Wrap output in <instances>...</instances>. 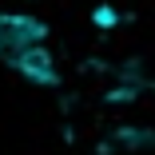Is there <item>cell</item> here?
<instances>
[{
	"label": "cell",
	"mask_w": 155,
	"mask_h": 155,
	"mask_svg": "<svg viewBox=\"0 0 155 155\" xmlns=\"http://www.w3.org/2000/svg\"><path fill=\"white\" fill-rule=\"evenodd\" d=\"M36 44H48V24L44 20L28 16V12H4L0 16V64L12 68Z\"/></svg>",
	"instance_id": "cell-1"
},
{
	"label": "cell",
	"mask_w": 155,
	"mask_h": 155,
	"mask_svg": "<svg viewBox=\"0 0 155 155\" xmlns=\"http://www.w3.org/2000/svg\"><path fill=\"white\" fill-rule=\"evenodd\" d=\"M24 80H32V84H40V87H52L56 80H60V72H56V60H52V52H48V44H36V48H28L16 64H12Z\"/></svg>",
	"instance_id": "cell-2"
}]
</instances>
